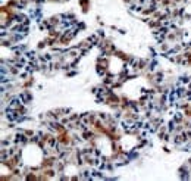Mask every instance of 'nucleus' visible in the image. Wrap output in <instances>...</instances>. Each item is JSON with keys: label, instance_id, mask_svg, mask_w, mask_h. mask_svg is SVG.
Listing matches in <instances>:
<instances>
[{"label": "nucleus", "instance_id": "nucleus-1", "mask_svg": "<svg viewBox=\"0 0 191 181\" xmlns=\"http://www.w3.org/2000/svg\"><path fill=\"white\" fill-rule=\"evenodd\" d=\"M19 99L22 100V103H28L31 100V93L29 91H22L21 96H19Z\"/></svg>", "mask_w": 191, "mask_h": 181}]
</instances>
